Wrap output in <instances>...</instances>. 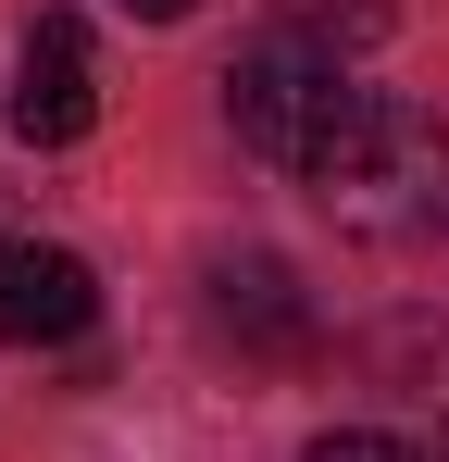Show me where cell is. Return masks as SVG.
Instances as JSON below:
<instances>
[{"label":"cell","mask_w":449,"mask_h":462,"mask_svg":"<svg viewBox=\"0 0 449 462\" xmlns=\"http://www.w3.org/2000/svg\"><path fill=\"white\" fill-rule=\"evenodd\" d=\"M299 188L362 250H425V237H449V125L425 100H399V88H362Z\"/></svg>","instance_id":"obj_1"},{"label":"cell","mask_w":449,"mask_h":462,"mask_svg":"<svg viewBox=\"0 0 449 462\" xmlns=\"http://www.w3.org/2000/svg\"><path fill=\"white\" fill-rule=\"evenodd\" d=\"M362 88L337 76V51L325 38H299V25H275V38H250L237 63H224V125H237V151L275 162V175H312V151L337 138V113H350Z\"/></svg>","instance_id":"obj_2"},{"label":"cell","mask_w":449,"mask_h":462,"mask_svg":"<svg viewBox=\"0 0 449 462\" xmlns=\"http://www.w3.org/2000/svg\"><path fill=\"white\" fill-rule=\"evenodd\" d=\"M87 125H100L87 25H75V13H38V25H25V63H13V138H25V151H75Z\"/></svg>","instance_id":"obj_3"},{"label":"cell","mask_w":449,"mask_h":462,"mask_svg":"<svg viewBox=\"0 0 449 462\" xmlns=\"http://www.w3.org/2000/svg\"><path fill=\"white\" fill-rule=\"evenodd\" d=\"M100 312V275L63 237H0V350H63Z\"/></svg>","instance_id":"obj_4"},{"label":"cell","mask_w":449,"mask_h":462,"mask_svg":"<svg viewBox=\"0 0 449 462\" xmlns=\"http://www.w3.org/2000/svg\"><path fill=\"white\" fill-rule=\"evenodd\" d=\"M213 325L237 337V350H262V363L312 350V300H299V275L275 263V250H237V263H213Z\"/></svg>","instance_id":"obj_5"},{"label":"cell","mask_w":449,"mask_h":462,"mask_svg":"<svg viewBox=\"0 0 449 462\" xmlns=\"http://www.w3.org/2000/svg\"><path fill=\"white\" fill-rule=\"evenodd\" d=\"M299 38H325V51H374L387 25H399V0H275Z\"/></svg>","instance_id":"obj_6"},{"label":"cell","mask_w":449,"mask_h":462,"mask_svg":"<svg viewBox=\"0 0 449 462\" xmlns=\"http://www.w3.org/2000/svg\"><path fill=\"white\" fill-rule=\"evenodd\" d=\"M299 462H425L412 438H387V425H337V438H312Z\"/></svg>","instance_id":"obj_7"},{"label":"cell","mask_w":449,"mask_h":462,"mask_svg":"<svg viewBox=\"0 0 449 462\" xmlns=\"http://www.w3.org/2000/svg\"><path fill=\"white\" fill-rule=\"evenodd\" d=\"M125 13H138V25H188L200 0H125Z\"/></svg>","instance_id":"obj_8"},{"label":"cell","mask_w":449,"mask_h":462,"mask_svg":"<svg viewBox=\"0 0 449 462\" xmlns=\"http://www.w3.org/2000/svg\"><path fill=\"white\" fill-rule=\"evenodd\" d=\"M437 462H449V438H437Z\"/></svg>","instance_id":"obj_9"}]
</instances>
